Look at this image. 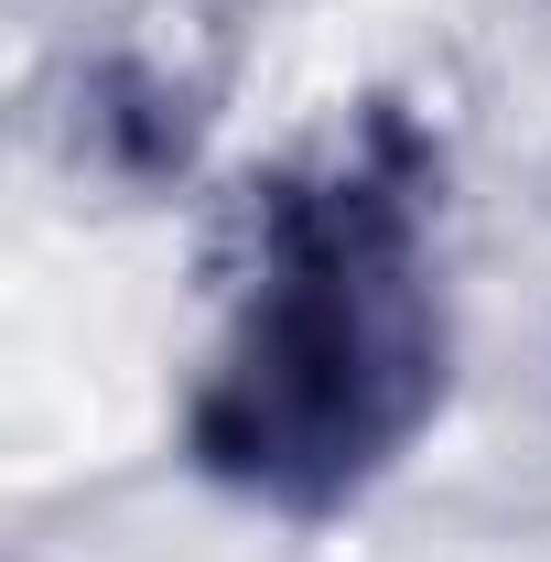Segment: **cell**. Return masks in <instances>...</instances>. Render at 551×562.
Listing matches in <instances>:
<instances>
[{
	"instance_id": "cell-1",
	"label": "cell",
	"mask_w": 551,
	"mask_h": 562,
	"mask_svg": "<svg viewBox=\"0 0 551 562\" xmlns=\"http://www.w3.org/2000/svg\"><path fill=\"white\" fill-rule=\"evenodd\" d=\"M432 140L357 109L249 195V281L184 412L195 476L271 519H346L443 412Z\"/></svg>"
}]
</instances>
